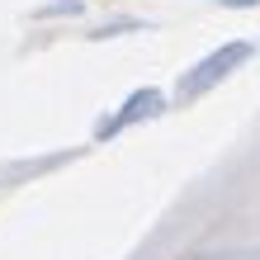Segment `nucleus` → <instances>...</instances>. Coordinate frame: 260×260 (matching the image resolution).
<instances>
[]
</instances>
